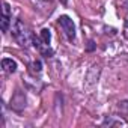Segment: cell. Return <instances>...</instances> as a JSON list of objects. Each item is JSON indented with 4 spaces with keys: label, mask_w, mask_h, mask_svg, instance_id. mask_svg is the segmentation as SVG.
Segmentation results:
<instances>
[{
    "label": "cell",
    "mask_w": 128,
    "mask_h": 128,
    "mask_svg": "<svg viewBox=\"0 0 128 128\" xmlns=\"http://www.w3.org/2000/svg\"><path fill=\"white\" fill-rule=\"evenodd\" d=\"M12 35L15 36V39L18 41V44L21 47H27V45L33 44V35L29 30H26L23 21H20V20L14 21V24H12Z\"/></svg>",
    "instance_id": "1"
},
{
    "label": "cell",
    "mask_w": 128,
    "mask_h": 128,
    "mask_svg": "<svg viewBox=\"0 0 128 128\" xmlns=\"http://www.w3.org/2000/svg\"><path fill=\"white\" fill-rule=\"evenodd\" d=\"M11 14V9H9V3H3V15H9Z\"/></svg>",
    "instance_id": "9"
},
{
    "label": "cell",
    "mask_w": 128,
    "mask_h": 128,
    "mask_svg": "<svg viewBox=\"0 0 128 128\" xmlns=\"http://www.w3.org/2000/svg\"><path fill=\"white\" fill-rule=\"evenodd\" d=\"M9 23H11L9 15H2V20H0V26H2V30H3V32H6V30L9 29Z\"/></svg>",
    "instance_id": "7"
},
{
    "label": "cell",
    "mask_w": 128,
    "mask_h": 128,
    "mask_svg": "<svg viewBox=\"0 0 128 128\" xmlns=\"http://www.w3.org/2000/svg\"><path fill=\"white\" fill-rule=\"evenodd\" d=\"M86 50H88V51H94V50H95V42H94V41H89Z\"/></svg>",
    "instance_id": "10"
},
{
    "label": "cell",
    "mask_w": 128,
    "mask_h": 128,
    "mask_svg": "<svg viewBox=\"0 0 128 128\" xmlns=\"http://www.w3.org/2000/svg\"><path fill=\"white\" fill-rule=\"evenodd\" d=\"M98 76H100V66H98V65L90 66V70H89V72H88V76H86V80H84V86H86L88 90H90V89L96 84Z\"/></svg>",
    "instance_id": "3"
},
{
    "label": "cell",
    "mask_w": 128,
    "mask_h": 128,
    "mask_svg": "<svg viewBox=\"0 0 128 128\" xmlns=\"http://www.w3.org/2000/svg\"><path fill=\"white\" fill-rule=\"evenodd\" d=\"M125 24H126V27H128V21H126V23H125Z\"/></svg>",
    "instance_id": "11"
},
{
    "label": "cell",
    "mask_w": 128,
    "mask_h": 128,
    "mask_svg": "<svg viewBox=\"0 0 128 128\" xmlns=\"http://www.w3.org/2000/svg\"><path fill=\"white\" fill-rule=\"evenodd\" d=\"M11 107L17 112H21L24 107H26V95L23 92H15L14 96L11 98Z\"/></svg>",
    "instance_id": "4"
},
{
    "label": "cell",
    "mask_w": 128,
    "mask_h": 128,
    "mask_svg": "<svg viewBox=\"0 0 128 128\" xmlns=\"http://www.w3.org/2000/svg\"><path fill=\"white\" fill-rule=\"evenodd\" d=\"M41 39H42L44 44H50V41H51V33H50L48 29H42V30H41Z\"/></svg>",
    "instance_id": "6"
},
{
    "label": "cell",
    "mask_w": 128,
    "mask_h": 128,
    "mask_svg": "<svg viewBox=\"0 0 128 128\" xmlns=\"http://www.w3.org/2000/svg\"><path fill=\"white\" fill-rule=\"evenodd\" d=\"M2 68L6 71V72H15L17 71V62L15 60H12V59H9V57H5L3 60H2Z\"/></svg>",
    "instance_id": "5"
},
{
    "label": "cell",
    "mask_w": 128,
    "mask_h": 128,
    "mask_svg": "<svg viewBox=\"0 0 128 128\" xmlns=\"http://www.w3.org/2000/svg\"><path fill=\"white\" fill-rule=\"evenodd\" d=\"M59 24L62 26L63 32H65V35L70 41H72L76 38V26H74V21L68 15H60L59 17Z\"/></svg>",
    "instance_id": "2"
},
{
    "label": "cell",
    "mask_w": 128,
    "mask_h": 128,
    "mask_svg": "<svg viewBox=\"0 0 128 128\" xmlns=\"http://www.w3.org/2000/svg\"><path fill=\"white\" fill-rule=\"evenodd\" d=\"M33 70H35L36 72H39V71L42 70V65H41L39 60H35V62H33Z\"/></svg>",
    "instance_id": "8"
}]
</instances>
